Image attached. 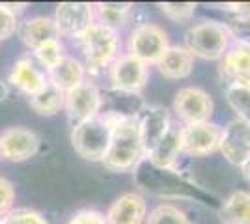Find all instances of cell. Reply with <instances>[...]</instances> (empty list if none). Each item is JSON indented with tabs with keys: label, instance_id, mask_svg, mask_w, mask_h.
<instances>
[{
	"label": "cell",
	"instance_id": "d4e9b609",
	"mask_svg": "<svg viewBox=\"0 0 250 224\" xmlns=\"http://www.w3.org/2000/svg\"><path fill=\"white\" fill-rule=\"evenodd\" d=\"M146 224H192L183 209L174 204H159L147 211Z\"/></svg>",
	"mask_w": 250,
	"mask_h": 224
},
{
	"label": "cell",
	"instance_id": "5b68a950",
	"mask_svg": "<svg viewBox=\"0 0 250 224\" xmlns=\"http://www.w3.org/2000/svg\"><path fill=\"white\" fill-rule=\"evenodd\" d=\"M71 146L84 161L101 163L110 146V127L99 116L83 122L71 131Z\"/></svg>",
	"mask_w": 250,
	"mask_h": 224
},
{
	"label": "cell",
	"instance_id": "4fadbf2b",
	"mask_svg": "<svg viewBox=\"0 0 250 224\" xmlns=\"http://www.w3.org/2000/svg\"><path fill=\"white\" fill-rule=\"evenodd\" d=\"M220 77L229 84L250 86V43L233 40L219 65Z\"/></svg>",
	"mask_w": 250,
	"mask_h": 224
},
{
	"label": "cell",
	"instance_id": "d6a6232c",
	"mask_svg": "<svg viewBox=\"0 0 250 224\" xmlns=\"http://www.w3.org/2000/svg\"><path fill=\"white\" fill-rule=\"evenodd\" d=\"M233 40H241V41L250 43V21H233V24H228Z\"/></svg>",
	"mask_w": 250,
	"mask_h": 224
},
{
	"label": "cell",
	"instance_id": "52a82bcc",
	"mask_svg": "<svg viewBox=\"0 0 250 224\" xmlns=\"http://www.w3.org/2000/svg\"><path fill=\"white\" fill-rule=\"evenodd\" d=\"M106 73H108V82L112 90L127 92V94H140L149 81V65L140 62L129 53H124L116 58Z\"/></svg>",
	"mask_w": 250,
	"mask_h": 224
},
{
	"label": "cell",
	"instance_id": "7a4b0ae2",
	"mask_svg": "<svg viewBox=\"0 0 250 224\" xmlns=\"http://www.w3.org/2000/svg\"><path fill=\"white\" fill-rule=\"evenodd\" d=\"M84 56L86 71L101 75L108 71L120 56V36L112 28H106L99 22H94L86 32L77 40Z\"/></svg>",
	"mask_w": 250,
	"mask_h": 224
},
{
	"label": "cell",
	"instance_id": "484cf974",
	"mask_svg": "<svg viewBox=\"0 0 250 224\" xmlns=\"http://www.w3.org/2000/svg\"><path fill=\"white\" fill-rule=\"evenodd\" d=\"M32 53H34V58L38 60V64L42 65V67H45V73H47L49 69H52V67L65 56L60 38H54V40L45 41L43 45H40L36 51H32Z\"/></svg>",
	"mask_w": 250,
	"mask_h": 224
},
{
	"label": "cell",
	"instance_id": "ffe728a7",
	"mask_svg": "<svg viewBox=\"0 0 250 224\" xmlns=\"http://www.w3.org/2000/svg\"><path fill=\"white\" fill-rule=\"evenodd\" d=\"M19 36H21L22 43L30 51H36L40 45H43L49 40L60 38L58 30H56V24H54V19L49 15H36V17L26 19L19 26Z\"/></svg>",
	"mask_w": 250,
	"mask_h": 224
},
{
	"label": "cell",
	"instance_id": "7c38bea8",
	"mask_svg": "<svg viewBox=\"0 0 250 224\" xmlns=\"http://www.w3.org/2000/svg\"><path fill=\"white\" fill-rule=\"evenodd\" d=\"M219 151L233 166H241L250 157V125L233 118L220 133Z\"/></svg>",
	"mask_w": 250,
	"mask_h": 224
},
{
	"label": "cell",
	"instance_id": "836d02e7",
	"mask_svg": "<svg viewBox=\"0 0 250 224\" xmlns=\"http://www.w3.org/2000/svg\"><path fill=\"white\" fill-rule=\"evenodd\" d=\"M4 6L11 11V13H15V15H19L22 11L28 8V4H13V2H4Z\"/></svg>",
	"mask_w": 250,
	"mask_h": 224
},
{
	"label": "cell",
	"instance_id": "3957f363",
	"mask_svg": "<svg viewBox=\"0 0 250 224\" xmlns=\"http://www.w3.org/2000/svg\"><path fill=\"white\" fill-rule=\"evenodd\" d=\"M233 43V34L228 24L219 21H200L185 34V47L202 60H222Z\"/></svg>",
	"mask_w": 250,
	"mask_h": 224
},
{
	"label": "cell",
	"instance_id": "5bb4252c",
	"mask_svg": "<svg viewBox=\"0 0 250 224\" xmlns=\"http://www.w3.org/2000/svg\"><path fill=\"white\" fill-rule=\"evenodd\" d=\"M104 219L108 224H144L147 219L146 198L136 191L124 192L108 205Z\"/></svg>",
	"mask_w": 250,
	"mask_h": 224
},
{
	"label": "cell",
	"instance_id": "44dd1931",
	"mask_svg": "<svg viewBox=\"0 0 250 224\" xmlns=\"http://www.w3.org/2000/svg\"><path fill=\"white\" fill-rule=\"evenodd\" d=\"M133 11H135V6L129 2H99V4H94L95 22L103 24L106 28H112L116 32L120 28L127 26V22L133 17Z\"/></svg>",
	"mask_w": 250,
	"mask_h": 224
},
{
	"label": "cell",
	"instance_id": "e0dca14e",
	"mask_svg": "<svg viewBox=\"0 0 250 224\" xmlns=\"http://www.w3.org/2000/svg\"><path fill=\"white\" fill-rule=\"evenodd\" d=\"M179 123H172L165 137L157 142L153 148L146 153L144 159L161 170H174L176 163L181 155V140H179Z\"/></svg>",
	"mask_w": 250,
	"mask_h": 224
},
{
	"label": "cell",
	"instance_id": "f546056e",
	"mask_svg": "<svg viewBox=\"0 0 250 224\" xmlns=\"http://www.w3.org/2000/svg\"><path fill=\"white\" fill-rule=\"evenodd\" d=\"M17 30H19L17 15L11 13L4 4H0V41L2 40H10Z\"/></svg>",
	"mask_w": 250,
	"mask_h": 224
},
{
	"label": "cell",
	"instance_id": "83f0119b",
	"mask_svg": "<svg viewBox=\"0 0 250 224\" xmlns=\"http://www.w3.org/2000/svg\"><path fill=\"white\" fill-rule=\"evenodd\" d=\"M2 224H49V221L36 209L28 207H17L2 219Z\"/></svg>",
	"mask_w": 250,
	"mask_h": 224
},
{
	"label": "cell",
	"instance_id": "4316f807",
	"mask_svg": "<svg viewBox=\"0 0 250 224\" xmlns=\"http://www.w3.org/2000/svg\"><path fill=\"white\" fill-rule=\"evenodd\" d=\"M161 13L174 22H187L194 17L196 4L194 2H159L157 4Z\"/></svg>",
	"mask_w": 250,
	"mask_h": 224
},
{
	"label": "cell",
	"instance_id": "8fae6325",
	"mask_svg": "<svg viewBox=\"0 0 250 224\" xmlns=\"http://www.w3.org/2000/svg\"><path fill=\"white\" fill-rule=\"evenodd\" d=\"M38 133L26 127H8L0 133V157L10 163H22L40 151Z\"/></svg>",
	"mask_w": 250,
	"mask_h": 224
},
{
	"label": "cell",
	"instance_id": "ac0fdd59",
	"mask_svg": "<svg viewBox=\"0 0 250 224\" xmlns=\"http://www.w3.org/2000/svg\"><path fill=\"white\" fill-rule=\"evenodd\" d=\"M159 73L168 81H183L194 69V54L185 45H170L157 64Z\"/></svg>",
	"mask_w": 250,
	"mask_h": 224
},
{
	"label": "cell",
	"instance_id": "cb8c5ba5",
	"mask_svg": "<svg viewBox=\"0 0 250 224\" xmlns=\"http://www.w3.org/2000/svg\"><path fill=\"white\" fill-rule=\"evenodd\" d=\"M224 96L229 108L235 112V118L250 125V86L229 84L226 86Z\"/></svg>",
	"mask_w": 250,
	"mask_h": 224
},
{
	"label": "cell",
	"instance_id": "30bf717a",
	"mask_svg": "<svg viewBox=\"0 0 250 224\" xmlns=\"http://www.w3.org/2000/svg\"><path fill=\"white\" fill-rule=\"evenodd\" d=\"M54 24L58 36L79 40L95 22L94 4L88 2H62L54 11Z\"/></svg>",
	"mask_w": 250,
	"mask_h": 224
},
{
	"label": "cell",
	"instance_id": "6da1fadb",
	"mask_svg": "<svg viewBox=\"0 0 250 224\" xmlns=\"http://www.w3.org/2000/svg\"><path fill=\"white\" fill-rule=\"evenodd\" d=\"M146 157V148L140 135V125L136 116L122 118L110 127V146L101 161L106 170L114 174L136 170V166Z\"/></svg>",
	"mask_w": 250,
	"mask_h": 224
},
{
	"label": "cell",
	"instance_id": "e575fe53",
	"mask_svg": "<svg viewBox=\"0 0 250 224\" xmlns=\"http://www.w3.org/2000/svg\"><path fill=\"white\" fill-rule=\"evenodd\" d=\"M10 96V84L8 82H4V81H0V103L2 101H6Z\"/></svg>",
	"mask_w": 250,
	"mask_h": 224
},
{
	"label": "cell",
	"instance_id": "f1b7e54d",
	"mask_svg": "<svg viewBox=\"0 0 250 224\" xmlns=\"http://www.w3.org/2000/svg\"><path fill=\"white\" fill-rule=\"evenodd\" d=\"M13 204H15V187L8 178L0 176V219H4L13 209Z\"/></svg>",
	"mask_w": 250,
	"mask_h": 224
},
{
	"label": "cell",
	"instance_id": "8d00e7d4",
	"mask_svg": "<svg viewBox=\"0 0 250 224\" xmlns=\"http://www.w3.org/2000/svg\"><path fill=\"white\" fill-rule=\"evenodd\" d=\"M0 224H2V219H0Z\"/></svg>",
	"mask_w": 250,
	"mask_h": 224
},
{
	"label": "cell",
	"instance_id": "9c48e42d",
	"mask_svg": "<svg viewBox=\"0 0 250 224\" xmlns=\"http://www.w3.org/2000/svg\"><path fill=\"white\" fill-rule=\"evenodd\" d=\"M222 127L215 122L187 123L179 129L181 153L188 157H208L219 151Z\"/></svg>",
	"mask_w": 250,
	"mask_h": 224
},
{
	"label": "cell",
	"instance_id": "1f68e13d",
	"mask_svg": "<svg viewBox=\"0 0 250 224\" xmlns=\"http://www.w3.org/2000/svg\"><path fill=\"white\" fill-rule=\"evenodd\" d=\"M226 11L235 15V21H250V2H229L222 6Z\"/></svg>",
	"mask_w": 250,
	"mask_h": 224
},
{
	"label": "cell",
	"instance_id": "8992f818",
	"mask_svg": "<svg viewBox=\"0 0 250 224\" xmlns=\"http://www.w3.org/2000/svg\"><path fill=\"white\" fill-rule=\"evenodd\" d=\"M172 110H174V116L181 122V125L200 123V122H211L215 103H213V97L204 88L185 86L176 92Z\"/></svg>",
	"mask_w": 250,
	"mask_h": 224
},
{
	"label": "cell",
	"instance_id": "277c9868",
	"mask_svg": "<svg viewBox=\"0 0 250 224\" xmlns=\"http://www.w3.org/2000/svg\"><path fill=\"white\" fill-rule=\"evenodd\" d=\"M170 47L168 32L155 22H142L135 26L127 40V53L146 65H157Z\"/></svg>",
	"mask_w": 250,
	"mask_h": 224
},
{
	"label": "cell",
	"instance_id": "9a60e30c",
	"mask_svg": "<svg viewBox=\"0 0 250 224\" xmlns=\"http://www.w3.org/2000/svg\"><path fill=\"white\" fill-rule=\"evenodd\" d=\"M136 120L140 125V135H142L146 153L165 137V133L174 123L170 118V112L161 105H144L138 110Z\"/></svg>",
	"mask_w": 250,
	"mask_h": 224
},
{
	"label": "cell",
	"instance_id": "d590c367",
	"mask_svg": "<svg viewBox=\"0 0 250 224\" xmlns=\"http://www.w3.org/2000/svg\"><path fill=\"white\" fill-rule=\"evenodd\" d=\"M239 170H241V174H243V178H245V180H247V182L250 183V157L247 161H245L243 164H241Z\"/></svg>",
	"mask_w": 250,
	"mask_h": 224
},
{
	"label": "cell",
	"instance_id": "7402d4cb",
	"mask_svg": "<svg viewBox=\"0 0 250 224\" xmlns=\"http://www.w3.org/2000/svg\"><path fill=\"white\" fill-rule=\"evenodd\" d=\"M222 224H250V192L233 191L219 207Z\"/></svg>",
	"mask_w": 250,
	"mask_h": 224
},
{
	"label": "cell",
	"instance_id": "4dcf8cb0",
	"mask_svg": "<svg viewBox=\"0 0 250 224\" xmlns=\"http://www.w3.org/2000/svg\"><path fill=\"white\" fill-rule=\"evenodd\" d=\"M65 224H108L104 215L97 209H81L69 217Z\"/></svg>",
	"mask_w": 250,
	"mask_h": 224
},
{
	"label": "cell",
	"instance_id": "d6986e66",
	"mask_svg": "<svg viewBox=\"0 0 250 224\" xmlns=\"http://www.w3.org/2000/svg\"><path fill=\"white\" fill-rule=\"evenodd\" d=\"M86 65L79 58L65 54L58 64L52 69L47 71V81L54 84L58 90H62L63 94H67L69 90H73L75 86L86 81Z\"/></svg>",
	"mask_w": 250,
	"mask_h": 224
},
{
	"label": "cell",
	"instance_id": "2e32d148",
	"mask_svg": "<svg viewBox=\"0 0 250 224\" xmlns=\"http://www.w3.org/2000/svg\"><path fill=\"white\" fill-rule=\"evenodd\" d=\"M8 82L13 88H17L19 92H22L26 97H32L36 94H40L45 86L49 84L47 81V73L42 71L38 65L34 64L32 58H19L10 71Z\"/></svg>",
	"mask_w": 250,
	"mask_h": 224
},
{
	"label": "cell",
	"instance_id": "603a6c76",
	"mask_svg": "<svg viewBox=\"0 0 250 224\" xmlns=\"http://www.w3.org/2000/svg\"><path fill=\"white\" fill-rule=\"evenodd\" d=\"M65 94L62 90H58L54 84H49L43 88L40 94L28 97V105H30L40 116H54L63 108Z\"/></svg>",
	"mask_w": 250,
	"mask_h": 224
},
{
	"label": "cell",
	"instance_id": "ba28073f",
	"mask_svg": "<svg viewBox=\"0 0 250 224\" xmlns=\"http://www.w3.org/2000/svg\"><path fill=\"white\" fill-rule=\"evenodd\" d=\"M63 110L67 114V120L71 125H79L83 122H88L92 118H97L101 112V90L99 86L86 79L84 82L75 86L65 94Z\"/></svg>",
	"mask_w": 250,
	"mask_h": 224
},
{
	"label": "cell",
	"instance_id": "74e56055",
	"mask_svg": "<svg viewBox=\"0 0 250 224\" xmlns=\"http://www.w3.org/2000/svg\"><path fill=\"white\" fill-rule=\"evenodd\" d=\"M0 159H2V157H0Z\"/></svg>",
	"mask_w": 250,
	"mask_h": 224
}]
</instances>
